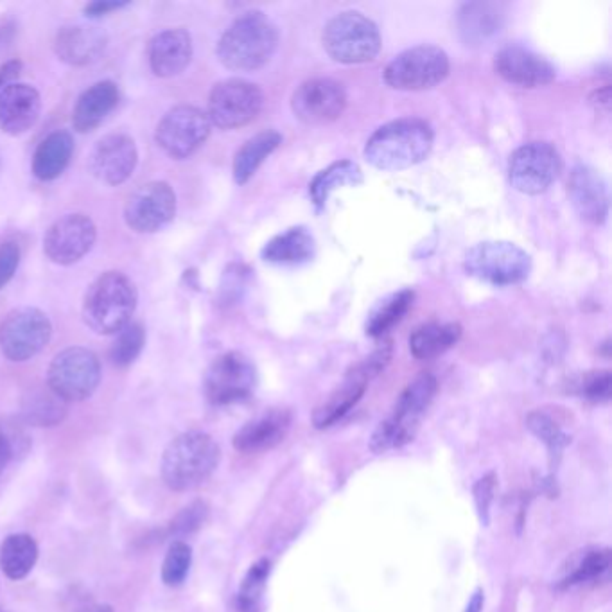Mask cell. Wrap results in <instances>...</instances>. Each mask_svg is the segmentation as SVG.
<instances>
[{
    "label": "cell",
    "instance_id": "obj_41",
    "mask_svg": "<svg viewBox=\"0 0 612 612\" xmlns=\"http://www.w3.org/2000/svg\"><path fill=\"white\" fill-rule=\"evenodd\" d=\"M571 392L591 403H607L611 399L612 392L611 372L609 370L586 372L571 383Z\"/></svg>",
    "mask_w": 612,
    "mask_h": 612
},
{
    "label": "cell",
    "instance_id": "obj_28",
    "mask_svg": "<svg viewBox=\"0 0 612 612\" xmlns=\"http://www.w3.org/2000/svg\"><path fill=\"white\" fill-rule=\"evenodd\" d=\"M505 13L503 6L490 2L464 4L458 13V33L467 45L485 44L499 33Z\"/></svg>",
    "mask_w": 612,
    "mask_h": 612
},
{
    "label": "cell",
    "instance_id": "obj_19",
    "mask_svg": "<svg viewBox=\"0 0 612 612\" xmlns=\"http://www.w3.org/2000/svg\"><path fill=\"white\" fill-rule=\"evenodd\" d=\"M379 374L381 368L370 356L350 368L341 385L313 413L315 428H331L338 420L343 419L359 403V399L367 390L368 383Z\"/></svg>",
    "mask_w": 612,
    "mask_h": 612
},
{
    "label": "cell",
    "instance_id": "obj_8",
    "mask_svg": "<svg viewBox=\"0 0 612 612\" xmlns=\"http://www.w3.org/2000/svg\"><path fill=\"white\" fill-rule=\"evenodd\" d=\"M101 383V363L92 350L69 347L54 356L47 386L65 403H81L92 397Z\"/></svg>",
    "mask_w": 612,
    "mask_h": 612
},
{
    "label": "cell",
    "instance_id": "obj_40",
    "mask_svg": "<svg viewBox=\"0 0 612 612\" xmlns=\"http://www.w3.org/2000/svg\"><path fill=\"white\" fill-rule=\"evenodd\" d=\"M191 566H193V548L185 541H175L169 546L162 564V582L167 587L182 586L189 577Z\"/></svg>",
    "mask_w": 612,
    "mask_h": 612
},
{
    "label": "cell",
    "instance_id": "obj_12",
    "mask_svg": "<svg viewBox=\"0 0 612 612\" xmlns=\"http://www.w3.org/2000/svg\"><path fill=\"white\" fill-rule=\"evenodd\" d=\"M263 105V90L257 85L246 79H225L212 88L207 115L212 126L236 130L255 121Z\"/></svg>",
    "mask_w": 612,
    "mask_h": 612
},
{
    "label": "cell",
    "instance_id": "obj_25",
    "mask_svg": "<svg viewBox=\"0 0 612 612\" xmlns=\"http://www.w3.org/2000/svg\"><path fill=\"white\" fill-rule=\"evenodd\" d=\"M108 36L96 26H67L54 38V53L72 67L97 62L106 51Z\"/></svg>",
    "mask_w": 612,
    "mask_h": 612
},
{
    "label": "cell",
    "instance_id": "obj_39",
    "mask_svg": "<svg viewBox=\"0 0 612 612\" xmlns=\"http://www.w3.org/2000/svg\"><path fill=\"white\" fill-rule=\"evenodd\" d=\"M526 426L534 433L535 437L543 442L544 446L550 451L551 462H559L560 455L564 451V447L568 446L571 438L562 431L557 420L551 419L548 413L537 410L532 411L526 417Z\"/></svg>",
    "mask_w": 612,
    "mask_h": 612
},
{
    "label": "cell",
    "instance_id": "obj_30",
    "mask_svg": "<svg viewBox=\"0 0 612 612\" xmlns=\"http://www.w3.org/2000/svg\"><path fill=\"white\" fill-rule=\"evenodd\" d=\"M280 144H282V135L275 130L257 133L252 139L246 140L237 151L232 166L236 184L245 185L246 182H250L257 169L263 166L264 160L270 157Z\"/></svg>",
    "mask_w": 612,
    "mask_h": 612
},
{
    "label": "cell",
    "instance_id": "obj_10",
    "mask_svg": "<svg viewBox=\"0 0 612 612\" xmlns=\"http://www.w3.org/2000/svg\"><path fill=\"white\" fill-rule=\"evenodd\" d=\"M449 56L435 45H419L386 65L385 81L397 90H429L449 76Z\"/></svg>",
    "mask_w": 612,
    "mask_h": 612
},
{
    "label": "cell",
    "instance_id": "obj_31",
    "mask_svg": "<svg viewBox=\"0 0 612 612\" xmlns=\"http://www.w3.org/2000/svg\"><path fill=\"white\" fill-rule=\"evenodd\" d=\"M363 184V171L352 160L334 162L324 171H320L309 184V196L318 210L325 207L329 196L341 187H358Z\"/></svg>",
    "mask_w": 612,
    "mask_h": 612
},
{
    "label": "cell",
    "instance_id": "obj_17",
    "mask_svg": "<svg viewBox=\"0 0 612 612\" xmlns=\"http://www.w3.org/2000/svg\"><path fill=\"white\" fill-rule=\"evenodd\" d=\"M345 106V88L329 78L309 79L295 90L291 99L293 114L306 124L333 123L343 114Z\"/></svg>",
    "mask_w": 612,
    "mask_h": 612
},
{
    "label": "cell",
    "instance_id": "obj_49",
    "mask_svg": "<svg viewBox=\"0 0 612 612\" xmlns=\"http://www.w3.org/2000/svg\"><path fill=\"white\" fill-rule=\"evenodd\" d=\"M483 604H485V595H483V591H476V593L471 596V600H469V604L465 607L464 612H481L483 611Z\"/></svg>",
    "mask_w": 612,
    "mask_h": 612
},
{
    "label": "cell",
    "instance_id": "obj_51",
    "mask_svg": "<svg viewBox=\"0 0 612 612\" xmlns=\"http://www.w3.org/2000/svg\"><path fill=\"white\" fill-rule=\"evenodd\" d=\"M81 612H115V611L112 605L97 604V605H92V607H87L85 611H81Z\"/></svg>",
    "mask_w": 612,
    "mask_h": 612
},
{
    "label": "cell",
    "instance_id": "obj_37",
    "mask_svg": "<svg viewBox=\"0 0 612 612\" xmlns=\"http://www.w3.org/2000/svg\"><path fill=\"white\" fill-rule=\"evenodd\" d=\"M272 564L270 560L261 559L248 569L243 584L237 593V611L239 612H261L263 604L264 589L270 577Z\"/></svg>",
    "mask_w": 612,
    "mask_h": 612
},
{
    "label": "cell",
    "instance_id": "obj_33",
    "mask_svg": "<svg viewBox=\"0 0 612 612\" xmlns=\"http://www.w3.org/2000/svg\"><path fill=\"white\" fill-rule=\"evenodd\" d=\"M38 553V544L31 535H8L0 546V569L9 580H24L35 568Z\"/></svg>",
    "mask_w": 612,
    "mask_h": 612
},
{
    "label": "cell",
    "instance_id": "obj_9",
    "mask_svg": "<svg viewBox=\"0 0 612 612\" xmlns=\"http://www.w3.org/2000/svg\"><path fill=\"white\" fill-rule=\"evenodd\" d=\"M53 336L51 318L38 307H18L0 322V350L15 363L38 356Z\"/></svg>",
    "mask_w": 612,
    "mask_h": 612
},
{
    "label": "cell",
    "instance_id": "obj_20",
    "mask_svg": "<svg viewBox=\"0 0 612 612\" xmlns=\"http://www.w3.org/2000/svg\"><path fill=\"white\" fill-rule=\"evenodd\" d=\"M494 69L508 83L523 88L550 85L557 76V70L548 60L521 45L503 47L494 58Z\"/></svg>",
    "mask_w": 612,
    "mask_h": 612
},
{
    "label": "cell",
    "instance_id": "obj_14",
    "mask_svg": "<svg viewBox=\"0 0 612 612\" xmlns=\"http://www.w3.org/2000/svg\"><path fill=\"white\" fill-rule=\"evenodd\" d=\"M562 171V158L550 142H528L517 148L508 162V178L519 193L535 194L548 191Z\"/></svg>",
    "mask_w": 612,
    "mask_h": 612
},
{
    "label": "cell",
    "instance_id": "obj_46",
    "mask_svg": "<svg viewBox=\"0 0 612 612\" xmlns=\"http://www.w3.org/2000/svg\"><path fill=\"white\" fill-rule=\"evenodd\" d=\"M128 4L130 2H126V0H97V2L87 4L85 9H83V13L90 18L105 17V15L112 13V11L126 8Z\"/></svg>",
    "mask_w": 612,
    "mask_h": 612
},
{
    "label": "cell",
    "instance_id": "obj_52",
    "mask_svg": "<svg viewBox=\"0 0 612 612\" xmlns=\"http://www.w3.org/2000/svg\"><path fill=\"white\" fill-rule=\"evenodd\" d=\"M0 612H8V611H4V609H0Z\"/></svg>",
    "mask_w": 612,
    "mask_h": 612
},
{
    "label": "cell",
    "instance_id": "obj_4",
    "mask_svg": "<svg viewBox=\"0 0 612 612\" xmlns=\"http://www.w3.org/2000/svg\"><path fill=\"white\" fill-rule=\"evenodd\" d=\"M139 295L130 277L121 272L99 275L83 298V320L101 336L117 334L132 322Z\"/></svg>",
    "mask_w": 612,
    "mask_h": 612
},
{
    "label": "cell",
    "instance_id": "obj_2",
    "mask_svg": "<svg viewBox=\"0 0 612 612\" xmlns=\"http://www.w3.org/2000/svg\"><path fill=\"white\" fill-rule=\"evenodd\" d=\"M221 449L214 438L203 431L182 433L166 447L160 474L175 492L198 489L218 469Z\"/></svg>",
    "mask_w": 612,
    "mask_h": 612
},
{
    "label": "cell",
    "instance_id": "obj_32",
    "mask_svg": "<svg viewBox=\"0 0 612 612\" xmlns=\"http://www.w3.org/2000/svg\"><path fill=\"white\" fill-rule=\"evenodd\" d=\"M460 338H462L460 324L433 322V324L420 325L419 329L410 336L411 354L420 361L435 359L451 347H455Z\"/></svg>",
    "mask_w": 612,
    "mask_h": 612
},
{
    "label": "cell",
    "instance_id": "obj_3",
    "mask_svg": "<svg viewBox=\"0 0 612 612\" xmlns=\"http://www.w3.org/2000/svg\"><path fill=\"white\" fill-rule=\"evenodd\" d=\"M433 130L422 119H399L377 130L365 146L368 164L383 171L417 166L433 148Z\"/></svg>",
    "mask_w": 612,
    "mask_h": 612
},
{
    "label": "cell",
    "instance_id": "obj_34",
    "mask_svg": "<svg viewBox=\"0 0 612 612\" xmlns=\"http://www.w3.org/2000/svg\"><path fill=\"white\" fill-rule=\"evenodd\" d=\"M413 298H415V293L411 289H401L394 295L386 297L385 300H381L368 315L367 325H365L367 336L383 338L410 311V307L413 306Z\"/></svg>",
    "mask_w": 612,
    "mask_h": 612
},
{
    "label": "cell",
    "instance_id": "obj_15",
    "mask_svg": "<svg viewBox=\"0 0 612 612\" xmlns=\"http://www.w3.org/2000/svg\"><path fill=\"white\" fill-rule=\"evenodd\" d=\"M176 194L167 182H149L128 198L124 221L137 234H155L176 216Z\"/></svg>",
    "mask_w": 612,
    "mask_h": 612
},
{
    "label": "cell",
    "instance_id": "obj_16",
    "mask_svg": "<svg viewBox=\"0 0 612 612\" xmlns=\"http://www.w3.org/2000/svg\"><path fill=\"white\" fill-rule=\"evenodd\" d=\"M96 239V223L87 214H65L47 230L44 252L51 263L70 266L94 248Z\"/></svg>",
    "mask_w": 612,
    "mask_h": 612
},
{
    "label": "cell",
    "instance_id": "obj_29",
    "mask_svg": "<svg viewBox=\"0 0 612 612\" xmlns=\"http://www.w3.org/2000/svg\"><path fill=\"white\" fill-rule=\"evenodd\" d=\"M74 153V137L67 130L49 133L35 151L33 175L42 182H53L65 173Z\"/></svg>",
    "mask_w": 612,
    "mask_h": 612
},
{
    "label": "cell",
    "instance_id": "obj_50",
    "mask_svg": "<svg viewBox=\"0 0 612 612\" xmlns=\"http://www.w3.org/2000/svg\"><path fill=\"white\" fill-rule=\"evenodd\" d=\"M11 33H13V26H6V24L0 26V49L4 47V42L11 40Z\"/></svg>",
    "mask_w": 612,
    "mask_h": 612
},
{
    "label": "cell",
    "instance_id": "obj_36",
    "mask_svg": "<svg viewBox=\"0 0 612 612\" xmlns=\"http://www.w3.org/2000/svg\"><path fill=\"white\" fill-rule=\"evenodd\" d=\"M569 566H571V569H569L564 577L560 578L559 582V586L564 587V589L593 582L596 578L605 575L609 568H611V551H586L578 559L573 560Z\"/></svg>",
    "mask_w": 612,
    "mask_h": 612
},
{
    "label": "cell",
    "instance_id": "obj_18",
    "mask_svg": "<svg viewBox=\"0 0 612 612\" xmlns=\"http://www.w3.org/2000/svg\"><path fill=\"white\" fill-rule=\"evenodd\" d=\"M90 171L103 184L123 185L132 178L139 164V151L135 140L126 133H110L99 140L90 153Z\"/></svg>",
    "mask_w": 612,
    "mask_h": 612
},
{
    "label": "cell",
    "instance_id": "obj_5",
    "mask_svg": "<svg viewBox=\"0 0 612 612\" xmlns=\"http://www.w3.org/2000/svg\"><path fill=\"white\" fill-rule=\"evenodd\" d=\"M437 377L422 372L399 395L394 410L386 417L370 438V449L383 455L392 449L410 444L419 433L420 424L437 395Z\"/></svg>",
    "mask_w": 612,
    "mask_h": 612
},
{
    "label": "cell",
    "instance_id": "obj_42",
    "mask_svg": "<svg viewBox=\"0 0 612 612\" xmlns=\"http://www.w3.org/2000/svg\"><path fill=\"white\" fill-rule=\"evenodd\" d=\"M209 516V507L203 501H194L189 507H185L178 516L171 521L169 534L176 537V541H182V537L194 534L202 528L203 523Z\"/></svg>",
    "mask_w": 612,
    "mask_h": 612
},
{
    "label": "cell",
    "instance_id": "obj_27",
    "mask_svg": "<svg viewBox=\"0 0 612 612\" xmlns=\"http://www.w3.org/2000/svg\"><path fill=\"white\" fill-rule=\"evenodd\" d=\"M315 254V237L304 227L288 228L263 248L264 261L275 266H302L313 261Z\"/></svg>",
    "mask_w": 612,
    "mask_h": 612
},
{
    "label": "cell",
    "instance_id": "obj_23",
    "mask_svg": "<svg viewBox=\"0 0 612 612\" xmlns=\"http://www.w3.org/2000/svg\"><path fill=\"white\" fill-rule=\"evenodd\" d=\"M293 415L284 408L264 411L263 415L246 422L234 435V447L239 453L254 455L279 446L288 437Z\"/></svg>",
    "mask_w": 612,
    "mask_h": 612
},
{
    "label": "cell",
    "instance_id": "obj_24",
    "mask_svg": "<svg viewBox=\"0 0 612 612\" xmlns=\"http://www.w3.org/2000/svg\"><path fill=\"white\" fill-rule=\"evenodd\" d=\"M148 60L155 76L175 78L193 60V38L182 27L166 29L151 38Z\"/></svg>",
    "mask_w": 612,
    "mask_h": 612
},
{
    "label": "cell",
    "instance_id": "obj_6",
    "mask_svg": "<svg viewBox=\"0 0 612 612\" xmlns=\"http://www.w3.org/2000/svg\"><path fill=\"white\" fill-rule=\"evenodd\" d=\"M325 53L345 65L376 60L381 51V33L376 24L359 11H343L327 22L322 35Z\"/></svg>",
    "mask_w": 612,
    "mask_h": 612
},
{
    "label": "cell",
    "instance_id": "obj_13",
    "mask_svg": "<svg viewBox=\"0 0 612 612\" xmlns=\"http://www.w3.org/2000/svg\"><path fill=\"white\" fill-rule=\"evenodd\" d=\"M257 386L255 365L241 352H227L210 365L203 390L214 406H230L250 399Z\"/></svg>",
    "mask_w": 612,
    "mask_h": 612
},
{
    "label": "cell",
    "instance_id": "obj_48",
    "mask_svg": "<svg viewBox=\"0 0 612 612\" xmlns=\"http://www.w3.org/2000/svg\"><path fill=\"white\" fill-rule=\"evenodd\" d=\"M15 446L13 440L0 429V474L4 473V469L8 467L9 460L13 458Z\"/></svg>",
    "mask_w": 612,
    "mask_h": 612
},
{
    "label": "cell",
    "instance_id": "obj_21",
    "mask_svg": "<svg viewBox=\"0 0 612 612\" xmlns=\"http://www.w3.org/2000/svg\"><path fill=\"white\" fill-rule=\"evenodd\" d=\"M569 200L578 212V216L593 223L602 225L609 216V191L602 175L593 167H573L568 182Z\"/></svg>",
    "mask_w": 612,
    "mask_h": 612
},
{
    "label": "cell",
    "instance_id": "obj_1",
    "mask_svg": "<svg viewBox=\"0 0 612 612\" xmlns=\"http://www.w3.org/2000/svg\"><path fill=\"white\" fill-rule=\"evenodd\" d=\"M279 45V29L263 11L237 17L218 42L219 62L227 69L252 72L272 60Z\"/></svg>",
    "mask_w": 612,
    "mask_h": 612
},
{
    "label": "cell",
    "instance_id": "obj_38",
    "mask_svg": "<svg viewBox=\"0 0 612 612\" xmlns=\"http://www.w3.org/2000/svg\"><path fill=\"white\" fill-rule=\"evenodd\" d=\"M144 345H146V329L140 322L132 320L130 324L115 334V340L110 349V359L115 367H130L132 363H135V359L139 358Z\"/></svg>",
    "mask_w": 612,
    "mask_h": 612
},
{
    "label": "cell",
    "instance_id": "obj_43",
    "mask_svg": "<svg viewBox=\"0 0 612 612\" xmlns=\"http://www.w3.org/2000/svg\"><path fill=\"white\" fill-rule=\"evenodd\" d=\"M246 268L241 264H232L228 266L227 272L223 275L221 289H219V304L221 306H230L236 304L241 298V293L245 289Z\"/></svg>",
    "mask_w": 612,
    "mask_h": 612
},
{
    "label": "cell",
    "instance_id": "obj_45",
    "mask_svg": "<svg viewBox=\"0 0 612 612\" xmlns=\"http://www.w3.org/2000/svg\"><path fill=\"white\" fill-rule=\"evenodd\" d=\"M20 246L15 241L0 245V291L8 286L20 266Z\"/></svg>",
    "mask_w": 612,
    "mask_h": 612
},
{
    "label": "cell",
    "instance_id": "obj_47",
    "mask_svg": "<svg viewBox=\"0 0 612 612\" xmlns=\"http://www.w3.org/2000/svg\"><path fill=\"white\" fill-rule=\"evenodd\" d=\"M20 72H22V62L20 60H9L4 65H0V90L17 83Z\"/></svg>",
    "mask_w": 612,
    "mask_h": 612
},
{
    "label": "cell",
    "instance_id": "obj_7",
    "mask_svg": "<svg viewBox=\"0 0 612 612\" xmlns=\"http://www.w3.org/2000/svg\"><path fill=\"white\" fill-rule=\"evenodd\" d=\"M465 272L492 286H514L528 279L532 257L508 241H485L473 246L464 261Z\"/></svg>",
    "mask_w": 612,
    "mask_h": 612
},
{
    "label": "cell",
    "instance_id": "obj_22",
    "mask_svg": "<svg viewBox=\"0 0 612 612\" xmlns=\"http://www.w3.org/2000/svg\"><path fill=\"white\" fill-rule=\"evenodd\" d=\"M42 97L27 83H13L0 90V130L11 137L29 132L40 119Z\"/></svg>",
    "mask_w": 612,
    "mask_h": 612
},
{
    "label": "cell",
    "instance_id": "obj_26",
    "mask_svg": "<svg viewBox=\"0 0 612 612\" xmlns=\"http://www.w3.org/2000/svg\"><path fill=\"white\" fill-rule=\"evenodd\" d=\"M121 99L119 87L114 81L105 79L97 81L92 87H88L76 101L72 110V126L79 133L94 132L101 124L105 123L106 117L114 112Z\"/></svg>",
    "mask_w": 612,
    "mask_h": 612
},
{
    "label": "cell",
    "instance_id": "obj_11",
    "mask_svg": "<svg viewBox=\"0 0 612 612\" xmlns=\"http://www.w3.org/2000/svg\"><path fill=\"white\" fill-rule=\"evenodd\" d=\"M210 132L212 124L207 112L198 106L178 105L160 119L155 140L167 157L185 160L202 148Z\"/></svg>",
    "mask_w": 612,
    "mask_h": 612
},
{
    "label": "cell",
    "instance_id": "obj_44",
    "mask_svg": "<svg viewBox=\"0 0 612 612\" xmlns=\"http://www.w3.org/2000/svg\"><path fill=\"white\" fill-rule=\"evenodd\" d=\"M496 487H498V478H496V474L494 473L485 474V476H483L481 480L476 481V485H474V503H476V510H478L481 525H489L490 507H492V503H494Z\"/></svg>",
    "mask_w": 612,
    "mask_h": 612
},
{
    "label": "cell",
    "instance_id": "obj_35",
    "mask_svg": "<svg viewBox=\"0 0 612 612\" xmlns=\"http://www.w3.org/2000/svg\"><path fill=\"white\" fill-rule=\"evenodd\" d=\"M22 415L31 426H58L67 417V403L51 390L33 392L22 404Z\"/></svg>",
    "mask_w": 612,
    "mask_h": 612
}]
</instances>
